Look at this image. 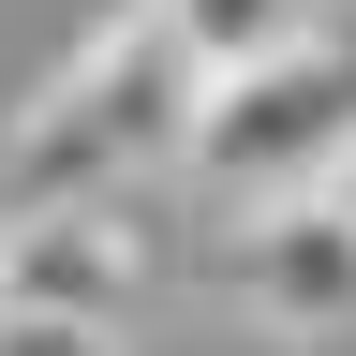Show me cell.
<instances>
[{
  "mask_svg": "<svg viewBox=\"0 0 356 356\" xmlns=\"http://www.w3.org/2000/svg\"><path fill=\"white\" fill-rule=\"evenodd\" d=\"M222 282H238V312L267 341H341L356 327V222L327 193H282L238 222V252H222Z\"/></svg>",
  "mask_w": 356,
  "mask_h": 356,
  "instance_id": "3957f363",
  "label": "cell"
},
{
  "mask_svg": "<svg viewBox=\"0 0 356 356\" xmlns=\"http://www.w3.org/2000/svg\"><path fill=\"white\" fill-rule=\"evenodd\" d=\"M356 149V30H297L282 60H238V74H193V119H178V163L208 178L222 208H282V193H327V163Z\"/></svg>",
  "mask_w": 356,
  "mask_h": 356,
  "instance_id": "7a4b0ae2",
  "label": "cell"
},
{
  "mask_svg": "<svg viewBox=\"0 0 356 356\" xmlns=\"http://www.w3.org/2000/svg\"><path fill=\"white\" fill-rule=\"evenodd\" d=\"M0 356H119V327H89V312H30V297H0Z\"/></svg>",
  "mask_w": 356,
  "mask_h": 356,
  "instance_id": "8992f818",
  "label": "cell"
},
{
  "mask_svg": "<svg viewBox=\"0 0 356 356\" xmlns=\"http://www.w3.org/2000/svg\"><path fill=\"white\" fill-rule=\"evenodd\" d=\"M134 267H149V238H134V208H15L0 222V297L30 312H89V327H119L134 312Z\"/></svg>",
  "mask_w": 356,
  "mask_h": 356,
  "instance_id": "277c9868",
  "label": "cell"
},
{
  "mask_svg": "<svg viewBox=\"0 0 356 356\" xmlns=\"http://www.w3.org/2000/svg\"><path fill=\"white\" fill-rule=\"evenodd\" d=\"M178 119H193V60H178V30L134 0V15H104L15 104V134H0V222L15 208H104V193H134V163L178 149Z\"/></svg>",
  "mask_w": 356,
  "mask_h": 356,
  "instance_id": "6da1fadb",
  "label": "cell"
},
{
  "mask_svg": "<svg viewBox=\"0 0 356 356\" xmlns=\"http://www.w3.org/2000/svg\"><path fill=\"white\" fill-rule=\"evenodd\" d=\"M149 15L178 30V60H193V74H238V60H282L297 30H327L341 0H149Z\"/></svg>",
  "mask_w": 356,
  "mask_h": 356,
  "instance_id": "5b68a950",
  "label": "cell"
}]
</instances>
